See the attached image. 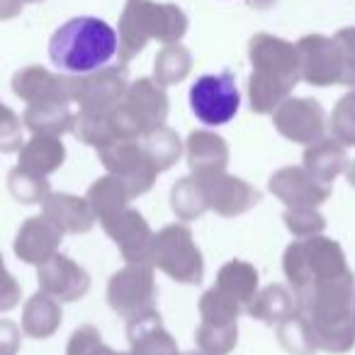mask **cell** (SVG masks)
I'll return each mask as SVG.
<instances>
[{
    "instance_id": "obj_1",
    "label": "cell",
    "mask_w": 355,
    "mask_h": 355,
    "mask_svg": "<svg viewBox=\"0 0 355 355\" xmlns=\"http://www.w3.org/2000/svg\"><path fill=\"white\" fill-rule=\"evenodd\" d=\"M248 59L253 66L248 78L251 110L258 114L275 112L302 80L297 44L261 32L248 42Z\"/></svg>"
},
{
    "instance_id": "obj_2",
    "label": "cell",
    "mask_w": 355,
    "mask_h": 355,
    "mask_svg": "<svg viewBox=\"0 0 355 355\" xmlns=\"http://www.w3.org/2000/svg\"><path fill=\"white\" fill-rule=\"evenodd\" d=\"M117 49V32L100 17H73L49 40L51 64L71 76H88L105 69Z\"/></svg>"
},
{
    "instance_id": "obj_3",
    "label": "cell",
    "mask_w": 355,
    "mask_h": 355,
    "mask_svg": "<svg viewBox=\"0 0 355 355\" xmlns=\"http://www.w3.org/2000/svg\"><path fill=\"white\" fill-rule=\"evenodd\" d=\"M188 32V17L173 3L127 0L119 15V61L129 64L151 40L175 44Z\"/></svg>"
},
{
    "instance_id": "obj_4",
    "label": "cell",
    "mask_w": 355,
    "mask_h": 355,
    "mask_svg": "<svg viewBox=\"0 0 355 355\" xmlns=\"http://www.w3.org/2000/svg\"><path fill=\"white\" fill-rule=\"evenodd\" d=\"M282 270L295 290L297 302L321 282L345 275L348 266H345V253L340 243L316 234V236L300 239L292 246H287Z\"/></svg>"
},
{
    "instance_id": "obj_5",
    "label": "cell",
    "mask_w": 355,
    "mask_h": 355,
    "mask_svg": "<svg viewBox=\"0 0 355 355\" xmlns=\"http://www.w3.org/2000/svg\"><path fill=\"white\" fill-rule=\"evenodd\" d=\"M151 266L183 285H198L205 275L202 253L195 243L193 232L185 224H171L156 234Z\"/></svg>"
},
{
    "instance_id": "obj_6",
    "label": "cell",
    "mask_w": 355,
    "mask_h": 355,
    "mask_svg": "<svg viewBox=\"0 0 355 355\" xmlns=\"http://www.w3.org/2000/svg\"><path fill=\"white\" fill-rule=\"evenodd\" d=\"M156 280H153L151 266H137L127 263V268L117 270L110 277L107 302L122 319L132 321L156 311Z\"/></svg>"
},
{
    "instance_id": "obj_7",
    "label": "cell",
    "mask_w": 355,
    "mask_h": 355,
    "mask_svg": "<svg viewBox=\"0 0 355 355\" xmlns=\"http://www.w3.org/2000/svg\"><path fill=\"white\" fill-rule=\"evenodd\" d=\"M239 105H241V95L236 88V78L229 71L219 76H202L190 88V107H193L195 117L207 127L229 124L236 117Z\"/></svg>"
},
{
    "instance_id": "obj_8",
    "label": "cell",
    "mask_w": 355,
    "mask_h": 355,
    "mask_svg": "<svg viewBox=\"0 0 355 355\" xmlns=\"http://www.w3.org/2000/svg\"><path fill=\"white\" fill-rule=\"evenodd\" d=\"M98 156L110 175L122 180L129 198H139V195L148 193L156 183V166L137 139H119V141L100 148Z\"/></svg>"
},
{
    "instance_id": "obj_9",
    "label": "cell",
    "mask_w": 355,
    "mask_h": 355,
    "mask_svg": "<svg viewBox=\"0 0 355 355\" xmlns=\"http://www.w3.org/2000/svg\"><path fill=\"white\" fill-rule=\"evenodd\" d=\"M200 188H202L205 202L222 217H239V214L253 209L263 200L256 188L236 175H229L227 171L207 173V175H195Z\"/></svg>"
},
{
    "instance_id": "obj_10",
    "label": "cell",
    "mask_w": 355,
    "mask_h": 355,
    "mask_svg": "<svg viewBox=\"0 0 355 355\" xmlns=\"http://www.w3.org/2000/svg\"><path fill=\"white\" fill-rule=\"evenodd\" d=\"M80 88V76H61L42 69L27 66L12 76V90L27 105L32 103H76Z\"/></svg>"
},
{
    "instance_id": "obj_11",
    "label": "cell",
    "mask_w": 355,
    "mask_h": 355,
    "mask_svg": "<svg viewBox=\"0 0 355 355\" xmlns=\"http://www.w3.org/2000/svg\"><path fill=\"white\" fill-rule=\"evenodd\" d=\"M297 54H300L302 80L316 88L340 83L343 66H340V51L336 40L324 35H306L297 42Z\"/></svg>"
},
{
    "instance_id": "obj_12",
    "label": "cell",
    "mask_w": 355,
    "mask_h": 355,
    "mask_svg": "<svg viewBox=\"0 0 355 355\" xmlns=\"http://www.w3.org/2000/svg\"><path fill=\"white\" fill-rule=\"evenodd\" d=\"M272 124L285 139L295 144H314L324 139L326 112L311 98H287L272 112Z\"/></svg>"
},
{
    "instance_id": "obj_13",
    "label": "cell",
    "mask_w": 355,
    "mask_h": 355,
    "mask_svg": "<svg viewBox=\"0 0 355 355\" xmlns=\"http://www.w3.org/2000/svg\"><path fill=\"white\" fill-rule=\"evenodd\" d=\"M105 234L117 243L119 253L127 263H137V266H151L153 258V239L156 234L146 224V219L137 212V209L127 207L112 217L110 222L103 224Z\"/></svg>"
},
{
    "instance_id": "obj_14",
    "label": "cell",
    "mask_w": 355,
    "mask_h": 355,
    "mask_svg": "<svg viewBox=\"0 0 355 355\" xmlns=\"http://www.w3.org/2000/svg\"><path fill=\"white\" fill-rule=\"evenodd\" d=\"M127 85L124 66H105L88 76H80L78 98H76V103L80 105V114H107L122 103Z\"/></svg>"
},
{
    "instance_id": "obj_15",
    "label": "cell",
    "mask_w": 355,
    "mask_h": 355,
    "mask_svg": "<svg viewBox=\"0 0 355 355\" xmlns=\"http://www.w3.org/2000/svg\"><path fill=\"white\" fill-rule=\"evenodd\" d=\"M42 292L54 297L56 302H76L90 290V275L71 261L69 256L54 253L46 263H42L37 270Z\"/></svg>"
},
{
    "instance_id": "obj_16",
    "label": "cell",
    "mask_w": 355,
    "mask_h": 355,
    "mask_svg": "<svg viewBox=\"0 0 355 355\" xmlns=\"http://www.w3.org/2000/svg\"><path fill=\"white\" fill-rule=\"evenodd\" d=\"M268 188L287 207H319L331 198V185L319 183L314 175L304 171V166L280 168L277 173H272Z\"/></svg>"
},
{
    "instance_id": "obj_17",
    "label": "cell",
    "mask_w": 355,
    "mask_h": 355,
    "mask_svg": "<svg viewBox=\"0 0 355 355\" xmlns=\"http://www.w3.org/2000/svg\"><path fill=\"white\" fill-rule=\"evenodd\" d=\"M122 105L134 117L141 137L163 127L168 119V95L163 85H158L153 78H139L132 85H127Z\"/></svg>"
},
{
    "instance_id": "obj_18",
    "label": "cell",
    "mask_w": 355,
    "mask_h": 355,
    "mask_svg": "<svg viewBox=\"0 0 355 355\" xmlns=\"http://www.w3.org/2000/svg\"><path fill=\"white\" fill-rule=\"evenodd\" d=\"M64 234L42 214L30 217L20 227L15 239V256L30 266H42L49 261L54 253H59V243Z\"/></svg>"
},
{
    "instance_id": "obj_19",
    "label": "cell",
    "mask_w": 355,
    "mask_h": 355,
    "mask_svg": "<svg viewBox=\"0 0 355 355\" xmlns=\"http://www.w3.org/2000/svg\"><path fill=\"white\" fill-rule=\"evenodd\" d=\"M42 214L59 229L61 234H85L93 229L95 214L88 200L66 193H49L42 202Z\"/></svg>"
},
{
    "instance_id": "obj_20",
    "label": "cell",
    "mask_w": 355,
    "mask_h": 355,
    "mask_svg": "<svg viewBox=\"0 0 355 355\" xmlns=\"http://www.w3.org/2000/svg\"><path fill=\"white\" fill-rule=\"evenodd\" d=\"M127 338L132 345L129 350L132 355H180L175 338L163 329L158 311L129 321Z\"/></svg>"
},
{
    "instance_id": "obj_21",
    "label": "cell",
    "mask_w": 355,
    "mask_h": 355,
    "mask_svg": "<svg viewBox=\"0 0 355 355\" xmlns=\"http://www.w3.org/2000/svg\"><path fill=\"white\" fill-rule=\"evenodd\" d=\"M188 166L193 175H207V173L227 171L229 146L219 134L198 129L188 137Z\"/></svg>"
},
{
    "instance_id": "obj_22",
    "label": "cell",
    "mask_w": 355,
    "mask_h": 355,
    "mask_svg": "<svg viewBox=\"0 0 355 355\" xmlns=\"http://www.w3.org/2000/svg\"><path fill=\"white\" fill-rule=\"evenodd\" d=\"M76 117L71 103H32L27 105L22 122L32 134H44V137H61V134L73 132Z\"/></svg>"
},
{
    "instance_id": "obj_23",
    "label": "cell",
    "mask_w": 355,
    "mask_h": 355,
    "mask_svg": "<svg viewBox=\"0 0 355 355\" xmlns=\"http://www.w3.org/2000/svg\"><path fill=\"white\" fill-rule=\"evenodd\" d=\"M20 161L17 166L25 168L37 175H51L56 173L66 161V146L59 137H44V134H35L27 144H22Z\"/></svg>"
},
{
    "instance_id": "obj_24",
    "label": "cell",
    "mask_w": 355,
    "mask_h": 355,
    "mask_svg": "<svg viewBox=\"0 0 355 355\" xmlns=\"http://www.w3.org/2000/svg\"><path fill=\"white\" fill-rule=\"evenodd\" d=\"M345 168H348L345 148L334 137L319 139V141L309 144V148L304 151V171L324 185L334 183Z\"/></svg>"
},
{
    "instance_id": "obj_25",
    "label": "cell",
    "mask_w": 355,
    "mask_h": 355,
    "mask_svg": "<svg viewBox=\"0 0 355 355\" xmlns=\"http://www.w3.org/2000/svg\"><path fill=\"white\" fill-rule=\"evenodd\" d=\"M61 319H64L61 304L54 297L40 290L27 300L25 309H22V331L30 338L44 340L56 334V329L61 326Z\"/></svg>"
},
{
    "instance_id": "obj_26",
    "label": "cell",
    "mask_w": 355,
    "mask_h": 355,
    "mask_svg": "<svg viewBox=\"0 0 355 355\" xmlns=\"http://www.w3.org/2000/svg\"><path fill=\"white\" fill-rule=\"evenodd\" d=\"M297 311L295 297L287 292V287L282 285H268L266 290H261L246 306V314L253 319L263 321L268 326H280L282 321H287Z\"/></svg>"
},
{
    "instance_id": "obj_27",
    "label": "cell",
    "mask_w": 355,
    "mask_h": 355,
    "mask_svg": "<svg viewBox=\"0 0 355 355\" xmlns=\"http://www.w3.org/2000/svg\"><path fill=\"white\" fill-rule=\"evenodd\" d=\"M85 200H88L95 219H100V224H105L112 217H117L122 209H127V202L132 198H129L127 188H124V183L119 178L105 175V178H98V180L90 185Z\"/></svg>"
},
{
    "instance_id": "obj_28",
    "label": "cell",
    "mask_w": 355,
    "mask_h": 355,
    "mask_svg": "<svg viewBox=\"0 0 355 355\" xmlns=\"http://www.w3.org/2000/svg\"><path fill=\"white\" fill-rule=\"evenodd\" d=\"M214 287L227 297H232V300H236L246 311L248 302L258 295V270L246 261H229L219 270Z\"/></svg>"
},
{
    "instance_id": "obj_29",
    "label": "cell",
    "mask_w": 355,
    "mask_h": 355,
    "mask_svg": "<svg viewBox=\"0 0 355 355\" xmlns=\"http://www.w3.org/2000/svg\"><path fill=\"white\" fill-rule=\"evenodd\" d=\"M190 71H193V56L180 42L163 44V49L156 56V64H153V80L168 88V85H175L188 78Z\"/></svg>"
},
{
    "instance_id": "obj_30",
    "label": "cell",
    "mask_w": 355,
    "mask_h": 355,
    "mask_svg": "<svg viewBox=\"0 0 355 355\" xmlns=\"http://www.w3.org/2000/svg\"><path fill=\"white\" fill-rule=\"evenodd\" d=\"M141 146L146 151V156L151 158V163L156 166L158 173L168 171L178 163V158L183 156V141L173 129H168L166 124L153 132L144 134L141 137Z\"/></svg>"
},
{
    "instance_id": "obj_31",
    "label": "cell",
    "mask_w": 355,
    "mask_h": 355,
    "mask_svg": "<svg viewBox=\"0 0 355 355\" xmlns=\"http://www.w3.org/2000/svg\"><path fill=\"white\" fill-rule=\"evenodd\" d=\"M171 205L173 212L178 214L180 222H193V219L202 217L207 212V202H205L202 188H200L198 178L195 175H185L180 178L171 190Z\"/></svg>"
},
{
    "instance_id": "obj_32",
    "label": "cell",
    "mask_w": 355,
    "mask_h": 355,
    "mask_svg": "<svg viewBox=\"0 0 355 355\" xmlns=\"http://www.w3.org/2000/svg\"><path fill=\"white\" fill-rule=\"evenodd\" d=\"M277 338H280L282 348L292 355H314L316 350H319L316 348L309 321H306L300 311H295L290 319L277 326Z\"/></svg>"
},
{
    "instance_id": "obj_33",
    "label": "cell",
    "mask_w": 355,
    "mask_h": 355,
    "mask_svg": "<svg viewBox=\"0 0 355 355\" xmlns=\"http://www.w3.org/2000/svg\"><path fill=\"white\" fill-rule=\"evenodd\" d=\"M8 190L22 205H42L46 195L51 193L49 180L44 175H37V173H30L20 166L12 168L8 175Z\"/></svg>"
},
{
    "instance_id": "obj_34",
    "label": "cell",
    "mask_w": 355,
    "mask_h": 355,
    "mask_svg": "<svg viewBox=\"0 0 355 355\" xmlns=\"http://www.w3.org/2000/svg\"><path fill=\"white\" fill-rule=\"evenodd\" d=\"M243 306L236 300L227 297L224 292H219L217 287L207 290L200 297V314H202L205 324H217V326H232L239 321Z\"/></svg>"
},
{
    "instance_id": "obj_35",
    "label": "cell",
    "mask_w": 355,
    "mask_h": 355,
    "mask_svg": "<svg viewBox=\"0 0 355 355\" xmlns=\"http://www.w3.org/2000/svg\"><path fill=\"white\" fill-rule=\"evenodd\" d=\"M195 340H198V348L207 355H227L236 348L239 340V329L236 324L232 326H217V324H200L198 334H195Z\"/></svg>"
},
{
    "instance_id": "obj_36",
    "label": "cell",
    "mask_w": 355,
    "mask_h": 355,
    "mask_svg": "<svg viewBox=\"0 0 355 355\" xmlns=\"http://www.w3.org/2000/svg\"><path fill=\"white\" fill-rule=\"evenodd\" d=\"M331 137L343 146H355V93L338 100V105L331 112Z\"/></svg>"
},
{
    "instance_id": "obj_37",
    "label": "cell",
    "mask_w": 355,
    "mask_h": 355,
    "mask_svg": "<svg viewBox=\"0 0 355 355\" xmlns=\"http://www.w3.org/2000/svg\"><path fill=\"white\" fill-rule=\"evenodd\" d=\"M285 227L297 239H309L324 232L326 219L316 212V207H290L285 212Z\"/></svg>"
},
{
    "instance_id": "obj_38",
    "label": "cell",
    "mask_w": 355,
    "mask_h": 355,
    "mask_svg": "<svg viewBox=\"0 0 355 355\" xmlns=\"http://www.w3.org/2000/svg\"><path fill=\"white\" fill-rule=\"evenodd\" d=\"M66 355H117V350L103 343V336L95 326H80L71 336Z\"/></svg>"
},
{
    "instance_id": "obj_39",
    "label": "cell",
    "mask_w": 355,
    "mask_h": 355,
    "mask_svg": "<svg viewBox=\"0 0 355 355\" xmlns=\"http://www.w3.org/2000/svg\"><path fill=\"white\" fill-rule=\"evenodd\" d=\"M22 119L0 103V151L15 153L22 148Z\"/></svg>"
},
{
    "instance_id": "obj_40",
    "label": "cell",
    "mask_w": 355,
    "mask_h": 355,
    "mask_svg": "<svg viewBox=\"0 0 355 355\" xmlns=\"http://www.w3.org/2000/svg\"><path fill=\"white\" fill-rule=\"evenodd\" d=\"M334 40H336V44H338L340 66H343L340 85H355V27L338 30Z\"/></svg>"
},
{
    "instance_id": "obj_41",
    "label": "cell",
    "mask_w": 355,
    "mask_h": 355,
    "mask_svg": "<svg viewBox=\"0 0 355 355\" xmlns=\"http://www.w3.org/2000/svg\"><path fill=\"white\" fill-rule=\"evenodd\" d=\"M20 300H22L20 282L8 272L6 263H3V253H0V314L15 309L20 304Z\"/></svg>"
},
{
    "instance_id": "obj_42",
    "label": "cell",
    "mask_w": 355,
    "mask_h": 355,
    "mask_svg": "<svg viewBox=\"0 0 355 355\" xmlns=\"http://www.w3.org/2000/svg\"><path fill=\"white\" fill-rule=\"evenodd\" d=\"M20 348V329L12 321L0 319V355H17Z\"/></svg>"
},
{
    "instance_id": "obj_43",
    "label": "cell",
    "mask_w": 355,
    "mask_h": 355,
    "mask_svg": "<svg viewBox=\"0 0 355 355\" xmlns=\"http://www.w3.org/2000/svg\"><path fill=\"white\" fill-rule=\"evenodd\" d=\"M25 0H0V20H12L22 12Z\"/></svg>"
},
{
    "instance_id": "obj_44",
    "label": "cell",
    "mask_w": 355,
    "mask_h": 355,
    "mask_svg": "<svg viewBox=\"0 0 355 355\" xmlns=\"http://www.w3.org/2000/svg\"><path fill=\"white\" fill-rule=\"evenodd\" d=\"M248 3H251L253 8H258V10H268L270 6H275L277 0H248Z\"/></svg>"
},
{
    "instance_id": "obj_45",
    "label": "cell",
    "mask_w": 355,
    "mask_h": 355,
    "mask_svg": "<svg viewBox=\"0 0 355 355\" xmlns=\"http://www.w3.org/2000/svg\"><path fill=\"white\" fill-rule=\"evenodd\" d=\"M348 180H350V185L355 188V163H353V168H350V173H348Z\"/></svg>"
},
{
    "instance_id": "obj_46",
    "label": "cell",
    "mask_w": 355,
    "mask_h": 355,
    "mask_svg": "<svg viewBox=\"0 0 355 355\" xmlns=\"http://www.w3.org/2000/svg\"><path fill=\"white\" fill-rule=\"evenodd\" d=\"M188 355H207V353H202V350H200V353H188Z\"/></svg>"
},
{
    "instance_id": "obj_47",
    "label": "cell",
    "mask_w": 355,
    "mask_h": 355,
    "mask_svg": "<svg viewBox=\"0 0 355 355\" xmlns=\"http://www.w3.org/2000/svg\"><path fill=\"white\" fill-rule=\"evenodd\" d=\"M25 3H40V0H25Z\"/></svg>"
},
{
    "instance_id": "obj_48",
    "label": "cell",
    "mask_w": 355,
    "mask_h": 355,
    "mask_svg": "<svg viewBox=\"0 0 355 355\" xmlns=\"http://www.w3.org/2000/svg\"><path fill=\"white\" fill-rule=\"evenodd\" d=\"M117 355H132V353H117Z\"/></svg>"
}]
</instances>
